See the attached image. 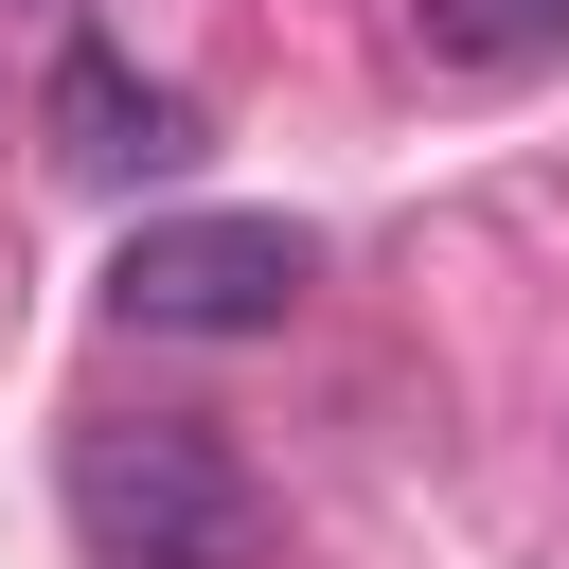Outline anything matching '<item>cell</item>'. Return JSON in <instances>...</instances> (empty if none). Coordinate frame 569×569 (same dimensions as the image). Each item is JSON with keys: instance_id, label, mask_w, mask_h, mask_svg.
I'll list each match as a JSON object with an SVG mask.
<instances>
[{"instance_id": "obj_4", "label": "cell", "mask_w": 569, "mask_h": 569, "mask_svg": "<svg viewBox=\"0 0 569 569\" xmlns=\"http://www.w3.org/2000/svg\"><path fill=\"white\" fill-rule=\"evenodd\" d=\"M409 53L462 71V89H516V71L569 53V0H409Z\"/></svg>"}, {"instance_id": "obj_2", "label": "cell", "mask_w": 569, "mask_h": 569, "mask_svg": "<svg viewBox=\"0 0 569 569\" xmlns=\"http://www.w3.org/2000/svg\"><path fill=\"white\" fill-rule=\"evenodd\" d=\"M302 284H320V231L302 213H142L124 267H107V302L142 338H284Z\"/></svg>"}, {"instance_id": "obj_1", "label": "cell", "mask_w": 569, "mask_h": 569, "mask_svg": "<svg viewBox=\"0 0 569 569\" xmlns=\"http://www.w3.org/2000/svg\"><path fill=\"white\" fill-rule=\"evenodd\" d=\"M53 498L89 569H267V480L196 409H89L53 445Z\"/></svg>"}, {"instance_id": "obj_3", "label": "cell", "mask_w": 569, "mask_h": 569, "mask_svg": "<svg viewBox=\"0 0 569 569\" xmlns=\"http://www.w3.org/2000/svg\"><path fill=\"white\" fill-rule=\"evenodd\" d=\"M36 142H53L71 178L142 196V178H178L213 124H196V89H178V71H142L124 36H71V53H53V89H36Z\"/></svg>"}]
</instances>
